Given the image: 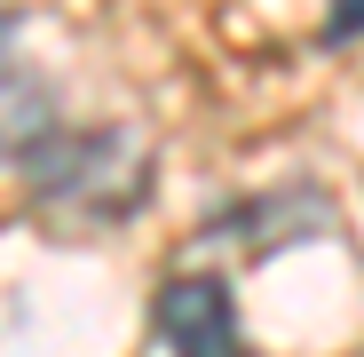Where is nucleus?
Returning a JSON list of instances; mask_svg holds the SVG:
<instances>
[{
	"instance_id": "obj_3",
	"label": "nucleus",
	"mask_w": 364,
	"mask_h": 357,
	"mask_svg": "<svg viewBox=\"0 0 364 357\" xmlns=\"http://www.w3.org/2000/svg\"><path fill=\"white\" fill-rule=\"evenodd\" d=\"M48 135H55V88L24 56L0 48V159H32Z\"/></svg>"
},
{
	"instance_id": "obj_2",
	"label": "nucleus",
	"mask_w": 364,
	"mask_h": 357,
	"mask_svg": "<svg viewBox=\"0 0 364 357\" xmlns=\"http://www.w3.org/2000/svg\"><path fill=\"white\" fill-rule=\"evenodd\" d=\"M151 333L166 341V357H254L246 326H237V294L214 270H182L159 286L151 302Z\"/></svg>"
},
{
	"instance_id": "obj_4",
	"label": "nucleus",
	"mask_w": 364,
	"mask_h": 357,
	"mask_svg": "<svg viewBox=\"0 0 364 357\" xmlns=\"http://www.w3.org/2000/svg\"><path fill=\"white\" fill-rule=\"evenodd\" d=\"M348 40H364V0H333L325 9V48H348Z\"/></svg>"
},
{
	"instance_id": "obj_1",
	"label": "nucleus",
	"mask_w": 364,
	"mask_h": 357,
	"mask_svg": "<svg viewBox=\"0 0 364 357\" xmlns=\"http://www.w3.org/2000/svg\"><path fill=\"white\" fill-rule=\"evenodd\" d=\"M32 191L48 207H87V214H119L127 222L151 191V167L135 151V135H119V128H95V135H48L32 159Z\"/></svg>"
}]
</instances>
